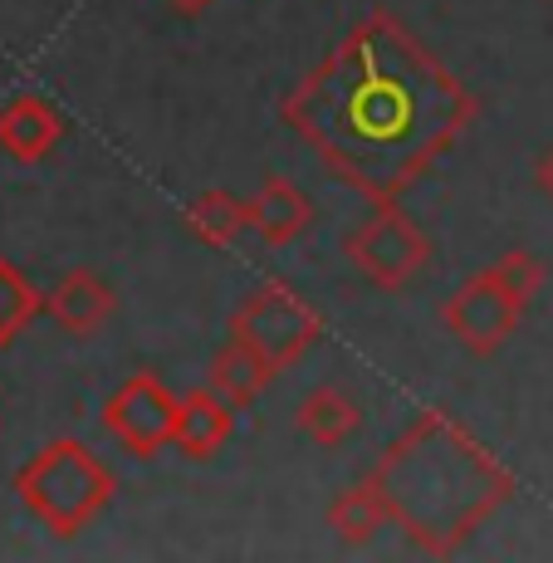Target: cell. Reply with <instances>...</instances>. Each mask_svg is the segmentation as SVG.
I'll use <instances>...</instances> for the list:
<instances>
[{"label": "cell", "instance_id": "6da1fadb", "mask_svg": "<svg viewBox=\"0 0 553 563\" xmlns=\"http://www.w3.org/2000/svg\"><path fill=\"white\" fill-rule=\"evenodd\" d=\"M285 128L373 206L402 201L475 123V93L397 15L353 25L279 103Z\"/></svg>", "mask_w": 553, "mask_h": 563}, {"label": "cell", "instance_id": "7a4b0ae2", "mask_svg": "<svg viewBox=\"0 0 553 563\" xmlns=\"http://www.w3.org/2000/svg\"><path fill=\"white\" fill-rule=\"evenodd\" d=\"M411 549L451 559L495 510L515 500V475L446 411H421L367 471Z\"/></svg>", "mask_w": 553, "mask_h": 563}, {"label": "cell", "instance_id": "3957f363", "mask_svg": "<svg viewBox=\"0 0 553 563\" xmlns=\"http://www.w3.org/2000/svg\"><path fill=\"white\" fill-rule=\"evenodd\" d=\"M15 495L54 539H74L113 505L118 481L84 441L59 437L20 465Z\"/></svg>", "mask_w": 553, "mask_h": 563}, {"label": "cell", "instance_id": "277c9868", "mask_svg": "<svg viewBox=\"0 0 553 563\" xmlns=\"http://www.w3.org/2000/svg\"><path fill=\"white\" fill-rule=\"evenodd\" d=\"M549 269L534 251H505L490 269L471 275L461 289L441 305V323L471 358H495L515 339L524 309L544 289Z\"/></svg>", "mask_w": 553, "mask_h": 563}, {"label": "cell", "instance_id": "5b68a950", "mask_svg": "<svg viewBox=\"0 0 553 563\" xmlns=\"http://www.w3.org/2000/svg\"><path fill=\"white\" fill-rule=\"evenodd\" d=\"M343 255L373 289H407L411 279L427 269L431 260V235L402 211L397 201H383L357 231H349Z\"/></svg>", "mask_w": 553, "mask_h": 563}, {"label": "cell", "instance_id": "8992f818", "mask_svg": "<svg viewBox=\"0 0 553 563\" xmlns=\"http://www.w3.org/2000/svg\"><path fill=\"white\" fill-rule=\"evenodd\" d=\"M231 333L255 343V349L285 373V367H295L303 353L323 339V319H319V309L303 305L289 285H259L255 295H245V305L231 313Z\"/></svg>", "mask_w": 553, "mask_h": 563}, {"label": "cell", "instance_id": "52a82bcc", "mask_svg": "<svg viewBox=\"0 0 553 563\" xmlns=\"http://www.w3.org/2000/svg\"><path fill=\"white\" fill-rule=\"evenodd\" d=\"M177 411L181 397H172V387L157 383V373H133L103 402V427L128 456H157L177 446Z\"/></svg>", "mask_w": 553, "mask_h": 563}, {"label": "cell", "instance_id": "ba28073f", "mask_svg": "<svg viewBox=\"0 0 553 563\" xmlns=\"http://www.w3.org/2000/svg\"><path fill=\"white\" fill-rule=\"evenodd\" d=\"M113 309H118V295L99 269H84V265L64 269L45 289V313L64 333H74V339H93V333L113 319Z\"/></svg>", "mask_w": 553, "mask_h": 563}, {"label": "cell", "instance_id": "9c48e42d", "mask_svg": "<svg viewBox=\"0 0 553 563\" xmlns=\"http://www.w3.org/2000/svg\"><path fill=\"white\" fill-rule=\"evenodd\" d=\"M64 137V118L54 113V103H45L40 93H20L0 108V153L10 162H45Z\"/></svg>", "mask_w": 553, "mask_h": 563}, {"label": "cell", "instance_id": "30bf717a", "mask_svg": "<svg viewBox=\"0 0 553 563\" xmlns=\"http://www.w3.org/2000/svg\"><path fill=\"white\" fill-rule=\"evenodd\" d=\"M245 216H251V231L265 245H295L303 231L313 225V201L303 197L289 177H269L265 187L245 201Z\"/></svg>", "mask_w": 553, "mask_h": 563}, {"label": "cell", "instance_id": "8fae6325", "mask_svg": "<svg viewBox=\"0 0 553 563\" xmlns=\"http://www.w3.org/2000/svg\"><path fill=\"white\" fill-rule=\"evenodd\" d=\"M235 431V407L225 402L215 387H191L177 411V451L187 461H211L215 451L231 441Z\"/></svg>", "mask_w": 553, "mask_h": 563}, {"label": "cell", "instance_id": "7c38bea8", "mask_svg": "<svg viewBox=\"0 0 553 563\" xmlns=\"http://www.w3.org/2000/svg\"><path fill=\"white\" fill-rule=\"evenodd\" d=\"M275 373H279V367L269 363L265 353L255 349V343H245V339H235V333H231V339H225L221 349L211 353V367H206V387H215L225 402L241 411V407H251L269 383H275Z\"/></svg>", "mask_w": 553, "mask_h": 563}, {"label": "cell", "instance_id": "4fadbf2b", "mask_svg": "<svg viewBox=\"0 0 553 563\" xmlns=\"http://www.w3.org/2000/svg\"><path fill=\"white\" fill-rule=\"evenodd\" d=\"M295 427L313 446L339 451L343 441H353V431L363 427V407H357V397H349L343 387H313L295 411Z\"/></svg>", "mask_w": 553, "mask_h": 563}, {"label": "cell", "instance_id": "5bb4252c", "mask_svg": "<svg viewBox=\"0 0 553 563\" xmlns=\"http://www.w3.org/2000/svg\"><path fill=\"white\" fill-rule=\"evenodd\" d=\"M387 525H392V515H387V500H383L373 475H363L357 485L339 490V500L329 505V529L339 534V544H349V549L373 544Z\"/></svg>", "mask_w": 553, "mask_h": 563}, {"label": "cell", "instance_id": "9a60e30c", "mask_svg": "<svg viewBox=\"0 0 553 563\" xmlns=\"http://www.w3.org/2000/svg\"><path fill=\"white\" fill-rule=\"evenodd\" d=\"M187 225L197 241L215 245V251H231V245L251 231V216H245V201L231 197V191H201V197L187 206Z\"/></svg>", "mask_w": 553, "mask_h": 563}, {"label": "cell", "instance_id": "2e32d148", "mask_svg": "<svg viewBox=\"0 0 553 563\" xmlns=\"http://www.w3.org/2000/svg\"><path fill=\"white\" fill-rule=\"evenodd\" d=\"M40 313H45V295L30 285V275L20 265L0 260V349H10Z\"/></svg>", "mask_w": 553, "mask_h": 563}, {"label": "cell", "instance_id": "e0dca14e", "mask_svg": "<svg viewBox=\"0 0 553 563\" xmlns=\"http://www.w3.org/2000/svg\"><path fill=\"white\" fill-rule=\"evenodd\" d=\"M534 181H539V191L553 201V147H544L539 153V162H534Z\"/></svg>", "mask_w": 553, "mask_h": 563}, {"label": "cell", "instance_id": "ac0fdd59", "mask_svg": "<svg viewBox=\"0 0 553 563\" xmlns=\"http://www.w3.org/2000/svg\"><path fill=\"white\" fill-rule=\"evenodd\" d=\"M172 10H181V15H201V10H211L215 0H167Z\"/></svg>", "mask_w": 553, "mask_h": 563}]
</instances>
